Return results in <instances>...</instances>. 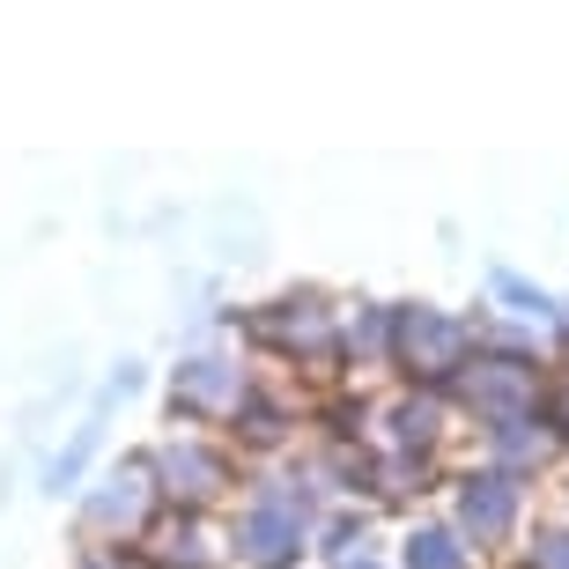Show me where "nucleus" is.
<instances>
[{"label": "nucleus", "instance_id": "nucleus-1", "mask_svg": "<svg viewBox=\"0 0 569 569\" xmlns=\"http://www.w3.org/2000/svg\"><path fill=\"white\" fill-rule=\"evenodd\" d=\"M318 510H326V496H318L311 473H267V481H252L244 518H237V555L252 569H296L303 548L318 540Z\"/></svg>", "mask_w": 569, "mask_h": 569}, {"label": "nucleus", "instance_id": "nucleus-2", "mask_svg": "<svg viewBox=\"0 0 569 569\" xmlns=\"http://www.w3.org/2000/svg\"><path fill=\"white\" fill-rule=\"evenodd\" d=\"M466 340H473V333H466L451 311H429V303H392V362H407L415 378L459 385Z\"/></svg>", "mask_w": 569, "mask_h": 569}, {"label": "nucleus", "instance_id": "nucleus-3", "mask_svg": "<svg viewBox=\"0 0 569 569\" xmlns=\"http://www.w3.org/2000/svg\"><path fill=\"white\" fill-rule=\"evenodd\" d=\"M148 473H156V496H170L178 510H200L214 503L222 488H230V459H222V443H208L200 429H178L148 451Z\"/></svg>", "mask_w": 569, "mask_h": 569}, {"label": "nucleus", "instance_id": "nucleus-4", "mask_svg": "<svg viewBox=\"0 0 569 569\" xmlns=\"http://www.w3.org/2000/svg\"><path fill=\"white\" fill-rule=\"evenodd\" d=\"M459 407H473L488 429L496 422H518V415H540V370L532 356H481L459 370Z\"/></svg>", "mask_w": 569, "mask_h": 569}, {"label": "nucleus", "instance_id": "nucleus-5", "mask_svg": "<svg viewBox=\"0 0 569 569\" xmlns=\"http://www.w3.org/2000/svg\"><path fill=\"white\" fill-rule=\"evenodd\" d=\"M252 400V370L222 348H200V356L178 362V378H170V407L186 415V422H230L237 407Z\"/></svg>", "mask_w": 569, "mask_h": 569}, {"label": "nucleus", "instance_id": "nucleus-6", "mask_svg": "<svg viewBox=\"0 0 569 569\" xmlns=\"http://www.w3.org/2000/svg\"><path fill=\"white\" fill-rule=\"evenodd\" d=\"M451 510H459V540H473V548H503L510 532H518V518H526V481L503 473V466L466 473L459 496H451Z\"/></svg>", "mask_w": 569, "mask_h": 569}, {"label": "nucleus", "instance_id": "nucleus-7", "mask_svg": "<svg viewBox=\"0 0 569 569\" xmlns=\"http://www.w3.org/2000/svg\"><path fill=\"white\" fill-rule=\"evenodd\" d=\"M148 510H156V473H148V459H127L82 496V526L111 548H127V532L148 526Z\"/></svg>", "mask_w": 569, "mask_h": 569}, {"label": "nucleus", "instance_id": "nucleus-8", "mask_svg": "<svg viewBox=\"0 0 569 569\" xmlns=\"http://www.w3.org/2000/svg\"><path fill=\"white\" fill-rule=\"evenodd\" d=\"M133 392H141V362H119V370H111V385L97 392V407H89V422L74 429V443H67V451H52V466H44V496H67V488L82 481V466L97 459V443H104V429H111V407L133 400Z\"/></svg>", "mask_w": 569, "mask_h": 569}, {"label": "nucleus", "instance_id": "nucleus-9", "mask_svg": "<svg viewBox=\"0 0 569 569\" xmlns=\"http://www.w3.org/2000/svg\"><path fill=\"white\" fill-rule=\"evenodd\" d=\"M555 443H562L555 415H518V422H496V429H488V459L503 466V473H518V481H526L532 466H548V459H555Z\"/></svg>", "mask_w": 569, "mask_h": 569}, {"label": "nucleus", "instance_id": "nucleus-10", "mask_svg": "<svg viewBox=\"0 0 569 569\" xmlns=\"http://www.w3.org/2000/svg\"><path fill=\"white\" fill-rule=\"evenodd\" d=\"M214 532L200 510H178L163 532H148V569H214Z\"/></svg>", "mask_w": 569, "mask_h": 569}, {"label": "nucleus", "instance_id": "nucleus-11", "mask_svg": "<svg viewBox=\"0 0 569 569\" xmlns=\"http://www.w3.org/2000/svg\"><path fill=\"white\" fill-rule=\"evenodd\" d=\"M400 569H473V548L459 540V526H415Z\"/></svg>", "mask_w": 569, "mask_h": 569}, {"label": "nucleus", "instance_id": "nucleus-12", "mask_svg": "<svg viewBox=\"0 0 569 569\" xmlns=\"http://www.w3.org/2000/svg\"><path fill=\"white\" fill-rule=\"evenodd\" d=\"M385 422H392V443H400V459H422L429 443H437V422H443V407H437V400H422V392H407V400L392 407Z\"/></svg>", "mask_w": 569, "mask_h": 569}, {"label": "nucleus", "instance_id": "nucleus-13", "mask_svg": "<svg viewBox=\"0 0 569 569\" xmlns=\"http://www.w3.org/2000/svg\"><path fill=\"white\" fill-rule=\"evenodd\" d=\"M230 437H237V443H252V451H274V443L289 437V407H274V400H267V392L252 385V400L230 415Z\"/></svg>", "mask_w": 569, "mask_h": 569}, {"label": "nucleus", "instance_id": "nucleus-14", "mask_svg": "<svg viewBox=\"0 0 569 569\" xmlns=\"http://www.w3.org/2000/svg\"><path fill=\"white\" fill-rule=\"evenodd\" d=\"M496 296H503V303L526 318V326H562V303H555L548 289H532L526 274H510V267H496Z\"/></svg>", "mask_w": 569, "mask_h": 569}, {"label": "nucleus", "instance_id": "nucleus-15", "mask_svg": "<svg viewBox=\"0 0 569 569\" xmlns=\"http://www.w3.org/2000/svg\"><path fill=\"white\" fill-rule=\"evenodd\" d=\"M348 348L356 362H392V303H362V318H348Z\"/></svg>", "mask_w": 569, "mask_h": 569}, {"label": "nucleus", "instance_id": "nucleus-16", "mask_svg": "<svg viewBox=\"0 0 569 569\" xmlns=\"http://www.w3.org/2000/svg\"><path fill=\"white\" fill-rule=\"evenodd\" d=\"M362 532H370V518H362V510H340V518H326V526H318V548L333 555V562H356V540Z\"/></svg>", "mask_w": 569, "mask_h": 569}, {"label": "nucleus", "instance_id": "nucleus-17", "mask_svg": "<svg viewBox=\"0 0 569 569\" xmlns=\"http://www.w3.org/2000/svg\"><path fill=\"white\" fill-rule=\"evenodd\" d=\"M526 569H569V526H540V532H532Z\"/></svg>", "mask_w": 569, "mask_h": 569}, {"label": "nucleus", "instance_id": "nucleus-18", "mask_svg": "<svg viewBox=\"0 0 569 569\" xmlns=\"http://www.w3.org/2000/svg\"><path fill=\"white\" fill-rule=\"evenodd\" d=\"M82 569H148V562H133V555L127 548H97V555H89V562Z\"/></svg>", "mask_w": 569, "mask_h": 569}, {"label": "nucleus", "instance_id": "nucleus-19", "mask_svg": "<svg viewBox=\"0 0 569 569\" xmlns=\"http://www.w3.org/2000/svg\"><path fill=\"white\" fill-rule=\"evenodd\" d=\"M340 569H385V562H378V555H356V562H340Z\"/></svg>", "mask_w": 569, "mask_h": 569}]
</instances>
